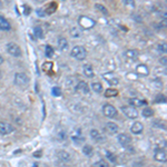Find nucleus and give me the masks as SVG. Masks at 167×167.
I'll return each mask as SVG.
<instances>
[{
  "instance_id": "f257e3e1",
  "label": "nucleus",
  "mask_w": 167,
  "mask_h": 167,
  "mask_svg": "<svg viewBox=\"0 0 167 167\" xmlns=\"http://www.w3.org/2000/svg\"><path fill=\"white\" fill-rule=\"evenodd\" d=\"M70 55H71V57H73V58L77 59V60H84V59L87 57V50L83 46H75V47L71 49Z\"/></svg>"
},
{
  "instance_id": "f03ea898",
  "label": "nucleus",
  "mask_w": 167,
  "mask_h": 167,
  "mask_svg": "<svg viewBox=\"0 0 167 167\" xmlns=\"http://www.w3.org/2000/svg\"><path fill=\"white\" fill-rule=\"evenodd\" d=\"M78 23L83 29H90V28L95 27V25H96V21L94 19H91V18L87 17V16H80L78 19Z\"/></svg>"
},
{
  "instance_id": "7ed1b4c3",
  "label": "nucleus",
  "mask_w": 167,
  "mask_h": 167,
  "mask_svg": "<svg viewBox=\"0 0 167 167\" xmlns=\"http://www.w3.org/2000/svg\"><path fill=\"white\" fill-rule=\"evenodd\" d=\"M15 84L19 87H27L29 84V77L25 73H17L15 75Z\"/></svg>"
},
{
  "instance_id": "20e7f679",
  "label": "nucleus",
  "mask_w": 167,
  "mask_h": 167,
  "mask_svg": "<svg viewBox=\"0 0 167 167\" xmlns=\"http://www.w3.org/2000/svg\"><path fill=\"white\" fill-rule=\"evenodd\" d=\"M6 48H7V51L9 55H11L13 57H20L21 56V49L20 47L15 43H8L7 46H6Z\"/></svg>"
},
{
  "instance_id": "39448f33",
  "label": "nucleus",
  "mask_w": 167,
  "mask_h": 167,
  "mask_svg": "<svg viewBox=\"0 0 167 167\" xmlns=\"http://www.w3.org/2000/svg\"><path fill=\"white\" fill-rule=\"evenodd\" d=\"M103 113L108 118H114V117L117 116V109L115 108V106L110 104H105L103 106Z\"/></svg>"
},
{
  "instance_id": "423d86ee",
  "label": "nucleus",
  "mask_w": 167,
  "mask_h": 167,
  "mask_svg": "<svg viewBox=\"0 0 167 167\" xmlns=\"http://www.w3.org/2000/svg\"><path fill=\"white\" fill-rule=\"evenodd\" d=\"M122 111L126 115L128 118L130 119H136L138 117V111L136 110L135 107L132 106H123L122 107Z\"/></svg>"
},
{
  "instance_id": "0eeeda50",
  "label": "nucleus",
  "mask_w": 167,
  "mask_h": 167,
  "mask_svg": "<svg viewBox=\"0 0 167 167\" xmlns=\"http://www.w3.org/2000/svg\"><path fill=\"white\" fill-rule=\"evenodd\" d=\"M15 130L13 126L7 122H0V135H8Z\"/></svg>"
},
{
  "instance_id": "6e6552de",
  "label": "nucleus",
  "mask_w": 167,
  "mask_h": 167,
  "mask_svg": "<svg viewBox=\"0 0 167 167\" xmlns=\"http://www.w3.org/2000/svg\"><path fill=\"white\" fill-rule=\"evenodd\" d=\"M117 140H118V143L122 145L123 147H128V146H130V144H132V138H130L127 134H124V133L118 134V136H117Z\"/></svg>"
},
{
  "instance_id": "1a4fd4ad",
  "label": "nucleus",
  "mask_w": 167,
  "mask_h": 167,
  "mask_svg": "<svg viewBox=\"0 0 167 167\" xmlns=\"http://www.w3.org/2000/svg\"><path fill=\"white\" fill-rule=\"evenodd\" d=\"M76 93H80V94H88L89 93V86L88 84L85 81H79L75 87Z\"/></svg>"
},
{
  "instance_id": "9d476101",
  "label": "nucleus",
  "mask_w": 167,
  "mask_h": 167,
  "mask_svg": "<svg viewBox=\"0 0 167 167\" xmlns=\"http://www.w3.org/2000/svg\"><path fill=\"white\" fill-rule=\"evenodd\" d=\"M154 158L157 160V162L166 163V160H167L166 152H165L164 149H156L154 153Z\"/></svg>"
},
{
  "instance_id": "9b49d317",
  "label": "nucleus",
  "mask_w": 167,
  "mask_h": 167,
  "mask_svg": "<svg viewBox=\"0 0 167 167\" xmlns=\"http://www.w3.org/2000/svg\"><path fill=\"white\" fill-rule=\"evenodd\" d=\"M71 139H73V142L75 143L76 145H80L85 142V137L83 136V134L80 133L79 129H77L76 132L73 133V136H71Z\"/></svg>"
},
{
  "instance_id": "f8f14e48",
  "label": "nucleus",
  "mask_w": 167,
  "mask_h": 167,
  "mask_svg": "<svg viewBox=\"0 0 167 167\" xmlns=\"http://www.w3.org/2000/svg\"><path fill=\"white\" fill-rule=\"evenodd\" d=\"M136 73L138 76L146 77L149 75V69H148V67H147L146 65L140 63V65H138V66L136 67Z\"/></svg>"
},
{
  "instance_id": "ddd939ff",
  "label": "nucleus",
  "mask_w": 167,
  "mask_h": 167,
  "mask_svg": "<svg viewBox=\"0 0 167 167\" xmlns=\"http://www.w3.org/2000/svg\"><path fill=\"white\" fill-rule=\"evenodd\" d=\"M105 128H106L107 133H108V134H110V135L117 134V133H118V130H119L118 125L115 124V123H113V122L107 123V124L105 125Z\"/></svg>"
},
{
  "instance_id": "4468645a",
  "label": "nucleus",
  "mask_w": 167,
  "mask_h": 167,
  "mask_svg": "<svg viewBox=\"0 0 167 167\" xmlns=\"http://www.w3.org/2000/svg\"><path fill=\"white\" fill-rule=\"evenodd\" d=\"M130 130H132L133 134H136V135L142 134L143 130H144V125L140 122H135L132 125V127H130Z\"/></svg>"
},
{
  "instance_id": "2eb2a0df",
  "label": "nucleus",
  "mask_w": 167,
  "mask_h": 167,
  "mask_svg": "<svg viewBox=\"0 0 167 167\" xmlns=\"http://www.w3.org/2000/svg\"><path fill=\"white\" fill-rule=\"evenodd\" d=\"M128 103L129 105L132 107H142V106H146L147 105V101L146 100H143V99H138V98H129L128 99Z\"/></svg>"
},
{
  "instance_id": "dca6fc26",
  "label": "nucleus",
  "mask_w": 167,
  "mask_h": 167,
  "mask_svg": "<svg viewBox=\"0 0 167 167\" xmlns=\"http://www.w3.org/2000/svg\"><path fill=\"white\" fill-rule=\"evenodd\" d=\"M104 78H105V80L108 81L109 85H111V86H116V85H118V84H119L118 78L115 76L114 73H105Z\"/></svg>"
},
{
  "instance_id": "f3484780",
  "label": "nucleus",
  "mask_w": 167,
  "mask_h": 167,
  "mask_svg": "<svg viewBox=\"0 0 167 167\" xmlns=\"http://www.w3.org/2000/svg\"><path fill=\"white\" fill-rule=\"evenodd\" d=\"M124 56L126 57L127 59L136 60V59L138 58L139 53H138V50H136V49H128V50H126L124 53Z\"/></svg>"
},
{
  "instance_id": "a211bd4d",
  "label": "nucleus",
  "mask_w": 167,
  "mask_h": 167,
  "mask_svg": "<svg viewBox=\"0 0 167 167\" xmlns=\"http://www.w3.org/2000/svg\"><path fill=\"white\" fill-rule=\"evenodd\" d=\"M11 29V25L10 23L6 19L5 17L0 16V30L3 31H9Z\"/></svg>"
},
{
  "instance_id": "6ab92c4d",
  "label": "nucleus",
  "mask_w": 167,
  "mask_h": 167,
  "mask_svg": "<svg viewBox=\"0 0 167 167\" xmlns=\"http://www.w3.org/2000/svg\"><path fill=\"white\" fill-rule=\"evenodd\" d=\"M90 136H91V138L94 139V140H96L97 143L105 142L104 136H103V135H101L97 129H93V130H90Z\"/></svg>"
},
{
  "instance_id": "aec40b11",
  "label": "nucleus",
  "mask_w": 167,
  "mask_h": 167,
  "mask_svg": "<svg viewBox=\"0 0 167 167\" xmlns=\"http://www.w3.org/2000/svg\"><path fill=\"white\" fill-rule=\"evenodd\" d=\"M84 75L86 77H88V78H93V77L95 76L94 73V69H93V66L91 65H89V63H86V65H84Z\"/></svg>"
},
{
  "instance_id": "412c9836",
  "label": "nucleus",
  "mask_w": 167,
  "mask_h": 167,
  "mask_svg": "<svg viewBox=\"0 0 167 167\" xmlns=\"http://www.w3.org/2000/svg\"><path fill=\"white\" fill-rule=\"evenodd\" d=\"M68 41H67L66 38H63V37H60V38L58 39V47L60 50H66L67 48H68Z\"/></svg>"
},
{
  "instance_id": "4be33fe9",
  "label": "nucleus",
  "mask_w": 167,
  "mask_h": 167,
  "mask_svg": "<svg viewBox=\"0 0 167 167\" xmlns=\"http://www.w3.org/2000/svg\"><path fill=\"white\" fill-rule=\"evenodd\" d=\"M58 157H59V159H61L63 162H68V160H70V154L65 152V150H59Z\"/></svg>"
},
{
  "instance_id": "5701e85b",
  "label": "nucleus",
  "mask_w": 167,
  "mask_h": 167,
  "mask_svg": "<svg viewBox=\"0 0 167 167\" xmlns=\"http://www.w3.org/2000/svg\"><path fill=\"white\" fill-rule=\"evenodd\" d=\"M83 153H84V155H86L87 157H90V156H93L94 148H93L90 145H85V146L83 147Z\"/></svg>"
},
{
  "instance_id": "b1692460",
  "label": "nucleus",
  "mask_w": 167,
  "mask_h": 167,
  "mask_svg": "<svg viewBox=\"0 0 167 167\" xmlns=\"http://www.w3.org/2000/svg\"><path fill=\"white\" fill-rule=\"evenodd\" d=\"M153 126L159 129H166V123L160 120V119H156V120L153 122Z\"/></svg>"
},
{
  "instance_id": "393cba45",
  "label": "nucleus",
  "mask_w": 167,
  "mask_h": 167,
  "mask_svg": "<svg viewBox=\"0 0 167 167\" xmlns=\"http://www.w3.org/2000/svg\"><path fill=\"white\" fill-rule=\"evenodd\" d=\"M33 33H35V36L38 39L43 38V28L39 27V26H37V27L33 28Z\"/></svg>"
},
{
  "instance_id": "a878e982",
  "label": "nucleus",
  "mask_w": 167,
  "mask_h": 167,
  "mask_svg": "<svg viewBox=\"0 0 167 167\" xmlns=\"http://www.w3.org/2000/svg\"><path fill=\"white\" fill-rule=\"evenodd\" d=\"M91 89L97 93V94H100L101 91H103V86H101V84L99 83H93L91 84Z\"/></svg>"
},
{
  "instance_id": "bb28decb",
  "label": "nucleus",
  "mask_w": 167,
  "mask_h": 167,
  "mask_svg": "<svg viewBox=\"0 0 167 167\" xmlns=\"http://www.w3.org/2000/svg\"><path fill=\"white\" fill-rule=\"evenodd\" d=\"M117 95H118V90H116V89L114 88H109L106 90V93H105V96L106 97H116Z\"/></svg>"
},
{
  "instance_id": "cd10ccee",
  "label": "nucleus",
  "mask_w": 167,
  "mask_h": 167,
  "mask_svg": "<svg viewBox=\"0 0 167 167\" xmlns=\"http://www.w3.org/2000/svg\"><path fill=\"white\" fill-rule=\"evenodd\" d=\"M142 114L144 117H152L153 115H154V110H153L152 108H149V107H146V108L143 110Z\"/></svg>"
},
{
  "instance_id": "c85d7f7f",
  "label": "nucleus",
  "mask_w": 167,
  "mask_h": 167,
  "mask_svg": "<svg viewBox=\"0 0 167 167\" xmlns=\"http://www.w3.org/2000/svg\"><path fill=\"white\" fill-rule=\"evenodd\" d=\"M46 56H47V57H49V58H51V57H53V53H55V50H53V47H51L50 45H47L46 46Z\"/></svg>"
},
{
  "instance_id": "c756f323",
  "label": "nucleus",
  "mask_w": 167,
  "mask_h": 167,
  "mask_svg": "<svg viewBox=\"0 0 167 167\" xmlns=\"http://www.w3.org/2000/svg\"><path fill=\"white\" fill-rule=\"evenodd\" d=\"M51 93H53V96H55V97H60L61 94H63L60 87H53Z\"/></svg>"
},
{
  "instance_id": "7c9ffc66",
  "label": "nucleus",
  "mask_w": 167,
  "mask_h": 167,
  "mask_svg": "<svg viewBox=\"0 0 167 167\" xmlns=\"http://www.w3.org/2000/svg\"><path fill=\"white\" fill-rule=\"evenodd\" d=\"M93 167H108V164H107L104 159H100V160L95 162L94 165H93Z\"/></svg>"
},
{
  "instance_id": "2f4dec72",
  "label": "nucleus",
  "mask_w": 167,
  "mask_h": 167,
  "mask_svg": "<svg viewBox=\"0 0 167 167\" xmlns=\"http://www.w3.org/2000/svg\"><path fill=\"white\" fill-rule=\"evenodd\" d=\"M95 7H96V9H98L99 11H101V13H104V15H108V10H107V8L105 7V6L100 5V3H96V5H95Z\"/></svg>"
},
{
  "instance_id": "473e14b6",
  "label": "nucleus",
  "mask_w": 167,
  "mask_h": 167,
  "mask_svg": "<svg viewBox=\"0 0 167 167\" xmlns=\"http://www.w3.org/2000/svg\"><path fill=\"white\" fill-rule=\"evenodd\" d=\"M70 35H71V37H75V38H77V37H80V30H79L78 28H76V27L71 28Z\"/></svg>"
},
{
  "instance_id": "72a5a7b5",
  "label": "nucleus",
  "mask_w": 167,
  "mask_h": 167,
  "mask_svg": "<svg viewBox=\"0 0 167 167\" xmlns=\"http://www.w3.org/2000/svg\"><path fill=\"white\" fill-rule=\"evenodd\" d=\"M107 158L109 159V162H111V163H116V160H117V158H116V156H115L113 153H110V152H107Z\"/></svg>"
},
{
  "instance_id": "f704fd0d",
  "label": "nucleus",
  "mask_w": 167,
  "mask_h": 167,
  "mask_svg": "<svg viewBox=\"0 0 167 167\" xmlns=\"http://www.w3.org/2000/svg\"><path fill=\"white\" fill-rule=\"evenodd\" d=\"M165 101H166V97L162 94L157 95V97L155 98V103H165Z\"/></svg>"
},
{
  "instance_id": "c9c22d12",
  "label": "nucleus",
  "mask_w": 167,
  "mask_h": 167,
  "mask_svg": "<svg viewBox=\"0 0 167 167\" xmlns=\"http://www.w3.org/2000/svg\"><path fill=\"white\" fill-rule=\"evenodd\" d=\"M123 3L127 7H130V8L135 7V0H123Z\"/></svg>"
},
{
  "instance_id": "e433bc0d",
  "label": "nucleus",
  "mask_w": 167,
  "mask_h": 167,
  "mask_svg": "<svg viewBox=\"0 0 167 167\" xmlns=\"http://www.w3.org/2000/svg\"><path fill=\"white\" fill-rule=\"evenodd\" d=\"M158 51H160V53H166V43H159L158 45Z\"/></svg>"
},
{
  "instance_id": "4c0bfd02",
  "label": "nucleus",
  "mask_w": 167,
  "mask_h": 167,
  "mask_svg": "<svg viewBox=\"0 0 167 167\" xmlns=\"http://www.w3.org/2000/svg\"><path fill=\"white\" fill-rule=\"evenodd\" d=\"M30 11H31V8L29 7V6H27V5L23 6V13H25L26 16L30 15Z\"/></svg>"
},
{
  "instance_id": "58836bf2",
  "label": "nucleus",
  "mask_w": 167,
  "mask_h": 167,
  "mask_svg": "<svg viewBox=\"0 0 167 167\" xmlns=\"http://www.w3.org/2000/svg\"><path fill=\"white\" fill-rule=\"evenodd\" d=\"M37 15L40 16V17H46V16H47L43 8H40V9H37Z\"/></svg>"
},
{
  "instance_id": "ea45409f",
  "label": "nucleus",
  "mask_w": 167,
  "mask_h": 167,
  "mask_svg": "<svg viewBox=\"0 0 167 167\" xmlns=\"http://www.w3.org/2000/svg\"><path fill=\"white\" fill-rule=\"evenodd\" d=\"M41 154H43V152H41V150H39V152L33 153V156H35V157H41Z\"/></svg>"
},
{
  "instance_id": "a19ab883",
  "label": "nucleus",
  "mask_w": 167,
  "mask_h": 167,
  "mask_svg": "<svg viewBox=\"0 0 167 167\" xmlns=\"http://www.w3.org/2000/svg\"><path fill=\"white\" fill-rule=\"evenodd\" d=\"M160 63H163V66H166V57L160 59Z\"/></svg>"
},
{
  "instance_id": "79ce46f5",
  "label": "nucleus",
  "mask_w": 167,
  "mask_h": 167,
  "mask_svg": "<svg viewBox=\"0 0 167 167\" xmlns=\"http://www.w3.org/2000/svg\"><path fill=\"white\" fill-rule=\"evenodd\" d=\"M3 63V57L1 55H0V65H1V63Z\"/></svg>"
},
{
  "instance_id": "37998d69",
  "label": "nucleus",
  "mask_w": 167,
  "mask_h": 167,
  "mask_svg": "<svg viewBox=\"0 0 167 167\" xmlns=\"http://www.w3.org/2000/svg\"><path fill=\"white\" fill-rule=\"evenodd\" d=\"M38 3H43V1H47V0H37Z\"/></svg>"
},
{
  "instance_id": "c03bdc74",
  "label": "nucleus",
  "mask_w": 167,
  "mask_h": 167,
  "mask_svg": "<svg viewBox=\"0 0 167 167\" xmlns=\"http://www.w3.org/2000/svg\"><path fill=\"white\" fill-rule=\"evenodd\" d=\"M1 76H3V75H1V71H0V78H1Z\"/></svg>"
},
{
  "instance_id": "a18cd8bd",
  "label": "nucleus",
  "mask_w": 167,
  "mask_h": 167,
  "mask_svg": "<svg viewBox=\"0 0 167 167\" xmlns=\"http://www.w3.org/2000/svg\"><path fill=\"white\" fill-rule=\"evenodd\" d=\"M0 7H1V1H0Z\"/></svg>"
}]
</instances>
